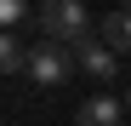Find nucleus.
I'll return each instance as SVG.
<instances>
[{"label": "nucleus", "mask_w": 131, "mask_h": 126, "mask_svg": "<svg viewBox=\"0 0 131 126\" xmlns=\"http://www.w3.org/2000/svg\"><path fill=\"white\" fill-rule=\"evenodd\" d=\"M34 29L51 40V46H80V40H91V12L80 6V0H46L34 17Z\"/></svg>", "instance_id": "1"}, {"label": "nucleus", "mask_w": 131, "mask_h": 126, "mask_svg": "<svg viewBox=\"0 0 131 126\" xmlns=\"http://www.w3.org/2000/svg\"><path fill=\"white\" fill-rule=\"evenodd\" d=\"M74 69H80V63H74V46H51V40H40V46L29 52V80H34L40 92H57Z\"/></svg>", "instance_id": "2"}, {"label": "nucleus", "mask_w": 131, "mask_h": 126, "mask_svg": "<svg viewBox=\"0 0 131 126\" xmlns=\"http://www.w3.org/2000/svg\"><path fill=\"white\" fill-rule=\"evenodd\" d=\"M74 63H80V75L97 80V86H108V80L120 75V52H108L103 40H80V46H74Z\"/></svg>", "instance_id": "3"}, {"label": "nucleus", "mask_w": 131, "mask_h": 126, "mask_svg": "<svg viewBox=\"0 0 131 126\" xmlns=\"http://www.w3.org/2000/svg\"><path fill=\"white\" fill-rule=\"evenodd\" d=\"M120 120H125V103H120V97H108V92L85 97L80 109H74V126H120Z\"/></svg>", "instance_id": "4"}, {"label": "nucleus", "mask_w": 131, "mask_h": 126, "mask_svg": "<svg viewBox=\"0 0 131 126\" xmlns=\"http://www.w3.org/2000/svg\"><path fill=\"white\" fill-rule=\"evenodd\" d=\"M97 40L108 52H131V6H120V12H108L103 23H97Z\"/></svg>", "instance_id": "5"}, {"label": "nucleus", "mask_w": 131, "mask_h": 126, "mask_svg": "<svg viewBox=\"0 0 131 126\" xmlns=\"http://www.w3.org/2000/svg\"><path fill=\"white\" fill-rule=\"evenodd\" d=\"M29 52L34 46H23L17 34H0V69L6 75H29Z\"/></svg>", "instance_id": "6"}, {"label": "nucleus", "mask_w": 131, "mask_h": 126, "mask_svg": "<svg viewBox=\"0 0 131 126\" xmlns=\"http://www.w3.org/2000/svg\"><path fill=\"white\" fill-rule=\"evenodd\" d=\"M29 17H40L29 0H0V23H6V34H12L17 23H29Z\"/></svg>", "instance_id": "7"}, {"label": "nucleus", "mask_w": 131, "mask_h": 126, "mask_svg": "<svg viewBox=\"0 0 131 126\" xmlns=\"http://www.w3.org/2000/svg\"><path fill=\"white\" fill-rule=\"evenodd\" d=\"M125 109H131V86H125Z\"/></svg>", "instance_id": "8"}]
</instances>
